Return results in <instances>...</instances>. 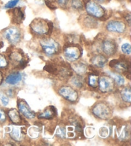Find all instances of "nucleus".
I'll return each instance as SVG.
<instances>
[{"label": "nucleus", "mask_w": 131, "mask_h": 146, "mask_svg": "<svg viewBox=\"0 0 131 146\" xmlns=\"http://www.w3.org/2000/svg\"><path fill=\"white\" fill-rule=\"evenodd\" d=\"M31 34L38 38L50 36L53 31V23L51 21L42 18H36L29 25Z\"/></svg>", "instance_id": "obj_1"}, {"label": "nucleus", "mask_w": 131, "mask_h": 146, "mask_svg": "<svg viewBox=\"0 0 131 146\" xmlns=\"http://www.w3.org/2000/svg\"><path fill=\"white\" fill-rule=\"evenodd\" d=\"M39 44L44 54L48 57H52L58 54L61 50V46L56 40L50 36L39 38Z\"/></svg>", "instance_id": "obj_2"}, {"label": "nucleus", "mask_w": 131, "mask_h": 146, "mask_svg": "<svg viewBox=\"0 0 131 146\" xmlns=\"http://www.w3.org/2000/svg\"><path fill=\"white\" fill-rule=\"evenodd\" d=\"M84 10L86 14L98 20H104L106 19V10L100 5V3L94 0H86Z\"/></svg>", "instance_id": "obj_3"}, {"label": "nucleus", "mask_w": 131, "mask_h": 146, "mask_svg": "<svg viewBox=\"0 0 131 146\" xmlns=\"http://www.w3.org/2000/svg\"><path fill=\"white\" fill-rule=\"evenodd\" d=\"M1 36L10 44L16 45L22 41L23 37L22 31L17 25H13L5 29L1 32Z\"/></svg>", "instance_id": "obj_4"}, {"label": "nucleus", "mask_w": 131, "mask_h": 146, "mask_svg": "<svg viewBox=\"0 0 131 146\" xmlns=\"http://www.w3.org/2000/svg\"><path fill=\"white\" fill-rule=\"evenodd\" d=\"M63 53L67 61L74 62L81 57L83 50L80 45L75 44V42H68L64 45Z\"/></svg>", "instance_id": "obj_5"}, {"label": "nucleus", "mask_w": 131, "mask_h": 146, "mask_svg": "<svg viewBox=\"0 0 131 146\" xmlns=\"http://www.w3.org/2000/svg\"><path fill=\"white\" fill-rule=\"evenodd\" d=\"M105 29L109 33L123 34L127 31V23L122 19H110L105 23Z\"/></svg>", "instance_id": "obj_6"}, {"label": "nucleus", "mask_w": 131, "mask_h": 146, "mask_svg": "<svg viewBox=\"0 0 131 146\" xmlns=\"http://www.w3.org/2000/svg\"><path fill=\"white\" fill-rule=\"evenodd\" d=\"M9 62L17 69H23L26 66L28 59L21 50H15L9 55Z\"/></svg>", "instance_id": "obj_7"}, {"label": "nucleus", "mask_w": 131, "mask_h": 146, "mask_svg": "<svg viewBox=\"0 0 131 146\" xmlns=\"http://www.w3.org/2000/svg\"><path fill=\"white\" fill-rule=\"evenodd\" d=\"M109 66L116 72L119 74H124L128 79H130V61H127V58H120L119 59H115L109 62Z\"/></svg>", "instance_id": "obj_8"}, {"label": "nucleus", "mask_w": 131, "mask_h": 146, "mask_svg": "<svg viewBox=\"0 0 131 146\" xmlns=\"http://www.w3.org/2000/svg\"><path fill=\"white\" fill-rule=\"evenodd\" d=\"M92 112L95 117L102 120H107L112 117L113 110L109 104L104 102L97 103L93 108Z\"/></svg>", "instance_id": "obj_9"}, {"label": "nucleus", "mask_w": 131, "mask_h": 146, "mask_svg": "<svg viewBox=\"0 0 131 146\" xmlns=\"http://www.w3.org/2000/svg\"><path fill=\"white\" fill-rule=\"evenodd\" d=\"M98 86L99 90L104 94L113 92L116 88V83L109 75H102L99 77Z\"/></svg>", "instance_id": "obj_10"}, {"label": "nucleus", "mask_w": 131, "mask_h": 146, "mask_svg": "<svg viewBox=\"0 0 131 146\" xmlns=\"http://www.w3.org/2000/svg\"><path fill=\"white\" fill-rule=\"evenodd\" d=\"M100 47L104 55L107 57L115 55L118 50L117 42L111 38L103 39L100 42Z\"/></svg>", "instance_id": "obj_11"}, {"label": "nucleus", "mask_w": 131, "mask_h": 146, "mask_svg": "<svg viewBox=\"0 0 131 146\" xmlns=\"http://www.w3.org/2000/svg\"><path fill=\"white\" fill-rule=\"evenodd\" d=\"M78 21L82 29L86 31L96 29L99 27V20L88 14L81 15L78 19Z\"/></svg>", "instance_id": "obj_12"}, {"label": "nucleus", "mask_w": 131, "mask_h": 146, "mask_svg": "<svg viewBox=\"0 0 131 146\" xmlns=\"http://www.w3.org/2000/svg\"><path fill=\"white\" fill-rule=\"evenodd\" d=\"M58 92L60 96L71 102H76L79 97L76 90L70 86H63L58 89Z\"/></svg>", "instance_id": "obj_13"}, {"label": "nucleus", "mask_w": 131, "mask_h": 146, "mask_svg": "<svg viewBox=\"0 0 131 146\" xmlns=\"http://www.w3.org/2000/svg\"><path fill=\"white\" fill-rule=\"evenodd\" d=\"M9 14L10 16L11 22L15 25L21 24L24 20V12L21 7H16L9 10Z\"/></svg>", "instance_id": "obj_14"}, {"label": "nucleus", "mask_w": 131, "mask_h": 146, "mask_svg": "<svg viewBox=\"0 0 131 146\" xmlns=\"http://www.w3.org/2000/svg\"><path fill=\"white\" fill-rule=\"evenodd\" d=\"M17 106L19 112L28 119H33L35 117V113L30 108L28 104L23 99H18Z\"/></svg>", "instance_id": "obj_15"}, {"label": "nucleus", "mask_w": 131, "mask_h": 146, "mask_svg": "<svg viewBox=\"0 0 131 146\" xmlns=\"http://www.w3.org/2000/svg\"><path fill=\"white\" fill-rule=\"evenodd\" d=\"M47 6L52 10L57 9H67L70 0H45Z\"/></svg>", "instance_id": "obj_16"}, {"label": "nucleus", "mask_w": 131, "mask_h": 146, "mask_svg": "<svg viewBox=\"0 0 131 146\" xmlns=\"http://www.w3.org/2000/svg\"><path fill=\"white\" fill-rule=\"evenodd\" d=\"M92 65L95 68H102L107 62V58L103 54L95 55L90 59Z\"/></svg>", "instance_id": "obj_17"}, {"label": "nucleus", "mask_w": 131, "mask_h": 146, "mask_svg": "<svg viewBox=\"0 0 131 146\" xmlns=\"http://www.w3.org/2000/svg\"><path fill=\"white\" fill-rule=\"evenodd\" d=\"M72 70L76 73L77 75H82L86 72L88 65L83 61H75L73 62L71 65Z\"/></svg>", "instance_id": "obj_18"}, {"label": "nucleus", "mask_w": 131, "mask_h": 146, "mask_svg": "<svg viewBox=\"0 0 131 146\" xmlns=\"http://www.w3.org/2000/svg\"><path fill=\"white\" fill-rule=\"evenodd\" d=\"M22 80V75L19 72H14L7 75L5 82L10 85H16Z\"/></svg>", "instance_id": "obj_19"}, {"label": "nucleus", "mask_w": 131, "mask_h": 146, "mask_svg": "<svg viewBox=\"0 0 131 146\" xmlns=\"http://www.w3.org/2000/svg\"><path fill=\"white\" fill-rule=\"evenodd\" d=\"M56 114V109L53 106H49L46 108L43 112L40 113L38 115L39 119H52L55 117Z\"/></svg>", "instance_id": "obj_20"}, {"label": "nucleus", "mask_w": 131, "mask_h": 146, "mask_svg": "<svg viewBox=\"0 0 131 146\" xmlns=\"http://www.w3.org/2000/svg\"><path fill=\"white\" fill-rule=\"evenodd\" d=\"M70 82L75 88L81 89L82 88L84 87L85 80L82 75L77 74L76 75H74V76L71 77Z\"/></svg>", "instance_id": "obj_21"}, {"label": "nucleus", "mask_w": 131, "mask_h": 146, "mask_svg": "<svg viewBox=\"0 0 131 146\" xmlns=\"http://www.w3.org/2000/svg\"><path fill=\"white\" fill-rule=\"evenodd\" d=\"M8 116L12 122L15 124H21L22 123V118L19 112L16 109H11L9 111Z\"/></svg>", "instance_id": "obj_22"}, {"label": "nucleus", "mask_w": 131, "mask_h": 146, "mask_svg": "<svg viewBox=\"0 0 131 146\" xmlns=\"http://www.w3.org/2000/svg\"><path fill=\"white\" fill-rule=\"evenodd\" d=\"M86 0H70L69 5L76 12H82L84 10Z\"/></svg>", "instance_id": "obj_23"}, {"label": "nucleus", "mask_w": 131, "mask_h": 146, "mask_svg": "<svg viewBox=\"0 0 131 146\" xmlns=\"http://www.w3.org/2000/svg\"><path fill=\"white\" fill-rule=\"evenodd\" d=\"M120 94L123 102L130 104L131 101V89L130 86L123 88L120 90Z\"/></svg>", "instance_id": "obj_24"}, {"label": "nucleus", "mask_w": 131, "mask_h": 146, "mask_svg": "<svg viewBox=\"0 0 131 146\" xmlns=\"http://www.w3.org/2000/svg\"><path fill=\"white\" fill-rule=\"evenodd\" d=\"M107 74H109L110 77H111L113 80H115L116 84L119 86H122L125 84V79L119 73L113 72H107Z\"/></svg>", "instance_id": "obj_25"}, {"label": "nucleus", "mask_w": 131, "mask_h": 146, "mask_svg": "<svg viewBox=\"0 0 131 146\" xmlns=\"http://www.w3.org/2000/svg\"><path fill=\"white\" fill-rule=\"evenodd\" d=\"M22 133L21 132V128L19 127H14L12 131L10 133V136L12 137V139L14 140L20 142L22 140Z\"/></svg>", "instance_id": "obj_26"}, {"label": "nucleus", "mask_w": 131, "mask_h": 146, "mask_svg": "<svg viewBox=\"0 0 131 146\" xmlns=\"http://www.w3.org/2000/svg\"><path fill=\"white\" fill-rule=\"evenodd\" d=\"M99 77L98 74H94V73L89 74L88 77V85L90 87L95 88L98 87Z\"/></svg>", "instance_id": "obj_27"}, {"label": "nucleus", "mask_w": 131, "mask_h": 146, "mask_svg": "<svg viewBox=\"0 0 131 146\" xmlns=\"http://www.w3.org/2000/svg\"><path fill=\"white\" fill-rule=\"evenodd\" d=\"M9 62L6 56L3 54H0V68L5 69L9 66Z\"/></svg>", "instance_id": "obj_28"}, {"label": "nucleus", "mask_w": 131, "mask_h": 146, "mask_svg": "<svg viewBox=\"0 0 131 146\" xmlns=\"http://www.w3.org/2000/svg\"><path fill=\"white\" fill-rule=\"evenodd\" d=\"M121 49H122V52L125 55H130L131 53V48H130V44L129 43H124L122 44V47H121Z\"/></svg>", "instance_id": "obj_29"}, {"label": "nucleus", "mask_w": 131, "mask_h": 146, "mask_svg": "<svg viewBox=\"0 0 131 146\" xmlns=\"http://www.w3.org/2000/svg\"><path fill=\"white\" fill-rule=\"evenodd\" d=\"M56 135L60 138H65L66 136V130L64 127H59L56 131Z\"/></svg>", "instance_id": "obj_30"}, {"label": "nucleus", "mask_w": 131, "mask_h": 146, "mask_svg": "<svg viewBox=\"0 0 131 146\" xmlns=\"http://www.w3.org/2000/svg\"><path fill=\"white\" fill-rule=\"evenodd\" d=\"M19 2V0H10V1H9L7 4H5V5L4 7L5 9H10L12 8H14Z\"/></svg>", "instance_id": "obj_31"}, {"label": "nucleus", "mask_w": 131, "mask_h": 146, "mask_svg": "<svg viewBox=\"0 0 131 146\" xmlns=\"http://www.w3.org/2000/svg\"><path fill=\"white\" fill-rule=\"evenodd\" d=\"M0 99H1L2 104H3V105L5 106H6L9 104V99L7 95L4 94H0Z\"/></svg>", "instance_id": "obj_32"}, {"label": "nucleus", "mask_w": 131, "mask_h": 146, "mask_svg": "<svg viewBox=\"0 0 131 146\" xmlns=\"http://www.w3.org/2000/svg\"><path fill=\"white\" fill-rule=\"evenodd\" d=\"M7 120V115L3 110L0 108V124H3Z\"/></svg>", "instance_id": "obj_33"}, {"label": "nucleus", "mask_w": 131, "mask_h": 146, "mask_svg": "<svg viewBox=\"0 0 131 146\" xmlns=\"http://www.w3.org/2000/svg\"><path fill=\"white\" fill-rule=\"evenodd\" d=\"M7 95V96H9L10 97H14L15 94H14V91L13 89H9L7 90V92H6Z\"/></svg>", "instance_id": "obj_34"}, {"label": "nucleus", "mask_w": 131, "mask_h": 146, "mask_svg": "<svg viewBox=\"0 0 131 146\" xmlns=\"http://www.w3.org/2000/svg\"><path fill=\"white\" fill-rule=\"evenodd\" d=\"M94 1L97 2L100 4H106L111 1V0H94Z\"/></svg>", "instance_id": "obj_35"}, {"label": "nucleus", "mask_w": 131, "mask_h": 146, "mask_svg": "<svg viewBox=\"0 0 131 146\" xmlns=\"http://www.w3.org/2000/svg\"><path fill=\"white\" fill-rule=\"evenodd\" d=\"M3 73H2L1 71H0V85H1L2 84V82H3Z\"/></svg>", "instance_id": "obj_36"}, {"label": "nucleus", "mask_w": 131, "mask_h": 146, "mask_svg": "<svg viewBox=\"0 0 131 146\" xmlns=\"http://www.w3.org/2000/svg\"><path fill=\"white\" fill-rule=\"evenodd\" d=\"M3 46V42L0 41V48H1Z\"/></svg>", "instance_id": "obj_37"}]
</instances>
